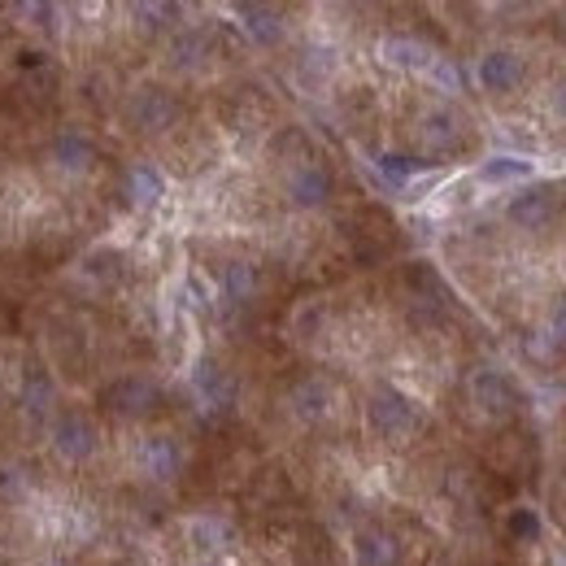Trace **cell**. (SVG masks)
<instances>
[{"mask_svg":"<svg viewBox=\"0 0 566 566\" xmlns=\"http://www.w3.org/2000/svg\"><path fill=\"white\" fill-rule=\"evenodd\" d=\"M467 392H471V406L480 410L484 423H514L518 410H523V397H518L514 379L501 375V370H475Z\"/></svg>","mask_w":566,"mask_h":566,"instance_id":"cell-1","label":"cell"},{"mask_svg":"<svg viewBox=\"0 0 566 566\" xmlns=\"http://www.w3.org/2000/svg\"><path fill=\"white\" fill-rule=\"evenodd\" d=\"M370 423H375V431H379L384 440L406 444V440H415V436L423 431V410H419L410 397H401L397 388H379V392L370 397Z\"/></svg>","mask_w":566,"mask_h":566,"instance_id":"cell-2","label":"cell"},{"mask_svg":"<svg viewBox=\"0 0 566 566\" xmlns=\"http://www.w3.org/2000/svg\"><path fill=\"white\" fill-rule=\"evenodd\" d=\"M505 213H510V222H518L523 231H541V227H549V222H554V213H558V188L536 184V188L518 192Z\"/></svg>","mask_w":566,"mask_h":566,"instance_id":"cell-3","label":"cell"},{"mask_svg":"<svg viewBox=\"0 0 566 566\" xmlns=\"http://www.w3.org/2000/svg\"><path fill=\"white\" fill-rule=\"evenodd\" d=\"M406 563V545L397 532L388 527H366L357 536V566H401Z\"/></svg>","mask_w":566,"mask_h":566,"instance_id":"cell-4","label":"cell"},{"mask_svg":"<svg viewBox=\"0 0 566 566\" xmlns=\"http://www.w3.org/2000/svg\"><path fill=\"white\" fill-rule=\"evenodd\" d=\"M287 197H292L296 206H305V210L323 206V201L332 197V170H327V166H318V161L296 166V170H292V179H287Z\"/></svg>","mask_w":566,"mask_h":566,"instance_id":"cell-5","label":"cell"},{"mask_svg":"<svg viewBox=\"0 0 566 566\" xmlns=\"http://www.w3.org/2000/svg\"><path fill=\"white\" fill-rule=\"evenodd\" d=\"M475 74H480L484 92H510V87H518V83H523L527 66H523V57H518V53L496 49V53H484V57H480Z\"/></svg>","mask_w":566,"mask_h":566,"instance_id":"cell-6","label":"cell"},{"mask_svg":"<svg viewBox=\"0 0 566 566\" xmlns=\"http://www.w3.org/2000/svg\"><path fill=\"white\" fill-rule=\"evenodd\" d=\"M132 118H136V127H144V132H166L179 118V105H175L170 92L144 87L140 96H136V105H132Z\"/></svg>","mask_w":566,"mask_h":566,"instance_id":"cell-7","label":"cell"},{"mask_svg":"<svg viewBox=\"0 0 566 566\" xmlns=\"http://www.w3.org/2000/svg\"><path fill=\"white\" fill-rule=\"evenodd\" d=\"M109 406L118 415H127V419H144V415H153L161 406V392L148 379H123V384L109 388Z\"/></svg>","mask_w":566,"mask_h":566,"instance_id":"cell-8","label":"cell"},{"mask_svg":"<svg viewBox=\"0 0 566 566\" xmlns=\"http://www.w3.org/2000/svg\"><path fill=\"white\" fill-rule=\"evenodd\" d=\"M327 410H332V392H327L323 379H301V384L292 388V415H296V419L318 423V419H327Z\"/></svg>","mask_w":566,"mask_h":566,"instance_id":"cell-9","label":"cell"},{"mask_svg":"<svg viewBox=\"0 0 566 566\" xmlns=\"http://www.w3.org/2000/svg\"><path fill=\"white\" fill-rule=\"evenodd\" d=\"M140 462L153 480H170V475L179 471V444H175L170 436H153L140 449Z\"/></svg>","mask_w":566,"mask_h":566,"instance_id":"cell-10","label":"cell"},{"mask_svg":"<svg viewBox=\"0 0 566 566\" xmlns=\"http://www.w3.org/2000/svg\"><path fill=\"white\" fill-rule=\"evenodd\" d=\"M419 132H423V140H427L431 153H444V148H453V144H458V123H453L444 109H440V114H427Z\"/></svg>","mask_w":566,"mask_h":566,"instance_id":"cell-11","label":"cell"},{"mask_svg":"<svg viewBox=\"0 0 566 566\" xmlns=\"http://www.w3.org/2000/svg\"><path fill=\"white\" fill-rule=\"evenodd\" d=\"M505 532H510V541H518V545H536V541H541V518H536V510L514 505L510 518H505Z\"/></svg>","mask_w":566,"mask_h":566,"instance_id":"cell-12","label":"cell"},{"mask_svg":"<svg viewBox=\"0 0 566 566\" xmlns=\"http://www.w3.org/2000/svg\"><path fill=\"white\" fill-rule=\"evenodd\" d=\"M240 18H249V31H253L262 44H275V40L283 35L280 13H275V9H258V4H244V9H240Z\"/></svg>","mask_w":566,"mask_h":566,"instance_id":"cell-13","label":"cell"},{"mask_svg":"<svg viewBox=\"0 0 566 566\" xmlns=\"http://www.w3.org/2000/svg\"><path fill=\"white\" fill-rule=\"evenodd\" d=\"M527 175H532V161H523V157H493L480 170L484 184H510V179H527Z\"/></svg>","mask_w":566,"mask_h":566,"instance_id":"cell-14","label":"cell"},{"mask_svg":"<svg viewBox=\"0 0 566 566\" xmlns=\"http://www.w3.org/2000/svg\"><path fill=\"white\" fill-rule=\"evenodd\" d=\"M222 287H227L231 301H249V296L258 292V271H253L249 262H231L227 275H222Z\"/></svg>","mask_w":566,"mask_h":566,"instance_id":"cell-15","label":"cell"},{"mask_svg":"<svg viewBox=\"0 0 566 566\" xmlns=\"http://www.w3.org/2000/svg\"><path fill=\"white\" fill-rule=\"evenodd\" d=\"M379 170H384L392 184H406V179L419 170V161H415V157H401V153H384V157H379Z\"/></svg>","mask_w":566,"mask_h":566,"instance_id":"cell-16","label":"cell"},{"mask_svg":"<svg viewBox=\"0 0 566 566\" xmlns=\"http://www.w3.org/2000/svg\"><path fill=\"white\" fill-rule=\"evenodd\" d=\"M132 192H136L140 201H157V197H161V179H157L153 170L136 166V170H132Z\"/></svg>","mask_w":566,"mask_h":566,"instance_id":"cell-17","label":"cell"},{"mask_svg":"<svg viewBox=\"0 0 566 566\" xmlns=\"http://www.w3.org/2000/svg\"><path fill=\"white\" fill-rule=\"evenodd\" d=\"M549 345H554V349H566V301L554 310V318H549Z\"/></svg>","mask_w":566,"mask_h":566,"instance_id":"cell-18","label":"cell"},{"mask_svg":"<svg viewBox=\"0 0 566 566\" xmlns=\"http://www.w3.org/2000/svg\"><path fill=\"white\" fill-rule=\"evenodd\" d=\"M554 101H558V114L566 118V78L558 83V92H554Z\"/></svg>","mask_w":566,"mask_h":566,"instance_id":"cell-19","label":"cell"}]
</instances>
